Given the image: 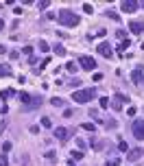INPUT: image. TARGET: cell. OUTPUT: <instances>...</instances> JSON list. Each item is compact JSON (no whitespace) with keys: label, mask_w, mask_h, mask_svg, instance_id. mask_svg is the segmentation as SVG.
Returning <instances> with one entry per match:
<instances>
[{"label":"cell","mask_w":144,"mask_h":166,"mask_svg":"<svg viewBox=\"0 0 144 166\" xmlns=\"http://www.w3.org/2000/svg\"><path fill=\"white\" fill-rule=\"evenodd\" d=\"M94 96H96V90L94 87H88V90H77V92L72 94V101L79 103V105H85V103L94 101Z\"/></svg>","instance_id":"6da1fadb"},{"label":"cell","mask_w":144,"mask_h":166,"mask_svg":"<svg viewBox=\"0 0 144 166\" xmlns=\"http://www.w3.org/2000/svg\"><path fill=\"white\" fill-rule=\"evenodd\" d=\"M59 22L63 24V26H79V15L74 13V11H70V9H61L59 11Z\"/></svg>","instance_id":"7a4b0ae2"},{"label":"cell","mask_w":144,"mask_h":166,"mask_svg":"<svg viewBox=\"0 0 144 166\" xmlns=\"http://www.w3.org/2000/svg\"><path fill=\"white\" fill-rule=\"evenodd\" d=\"M127 103H129V96L127 94H114V98L109 101V107H114L116 112H120Z\"/></svg>","instance_id":"3957f363"},{"label":"cell","mask_w":144,"mask_h":166,"mask_svg":"<svg viewBox=\"0 0 144 166\" xmlns=\"http://www.w3.org/2000/svg\"><path fill=\"white\" fill-rule=\"evenodd\" d=\"M131 131H133V138H136V140L144 142V120H133Z\"/></svg>","instance_id":"277c9868"},{"label":"cell","mask_w":144,"mask_h":166,"mask_svg":"<svg viewBox=\"0 0 144 166\" xmlns=\"http://www.w3.org/2000/svg\"><path fill=\"white\" fill-rule=\"evenodd\" d=\"M79 68H83V70H96L94 57H90V55H83V57H79Z\"/></svg>","instance_id":"5b68a950"},{"label":"cell","mask_w":144,"mask_h":166,"mask_svg":"<svg viewBox=\"0 0 144 166\" xmlns=\"http://www.w3.org/2000/svg\"><path fill=\"white\" fill-rule=\"evenodd\" d=\"M120 9L127 11V13H133V11L140 9V2H136V0H122V2H120Z\"/></svg>","instance_id":"8992f818"},{"label":"cell","mask_w":144,"mask_h":166,"mask_svg":"<svg viewBox=\"0 0 144 166\" xmlns=\"http://www.w3.org/2000/svg\"><path fill=\"white\" fill-rule=\"evenodd\" d=\"M70 136H72V131H70V129H66V127H57V129H55V138H57V140H61V142H66Z\"/></svg>","instance_id":"52a82bcc"},{"label":"cell","mask_w":144,"mask_h":166,"mask_svg":"<svg viewBox=\"0 0 144 166\" xmlns=\"http://www.w3.org/2000/svg\"><path fill=\"white\" fill-rule=\"evenodd\" d=\"M129 31H131V33H136V35L144 33V22H138V20H133V22L129 24Z\"/></svg>","instance_id":"ba28073f"},{"label":"cell","mask_w":144,"mask_h":166,"mask_svg":"<svg viewBox=\"0 0 144 166\" xmlns=\"http://www.w3.org/2000/svg\"><path fill=\"white\" fill-rule=\"evenodd\" d=\"M98 55H103V57H111V46L107 44V42H103V44H98Z\"/></svg>","instance_id":"9c48e42d"},{"label":"cell","mask_w":144,"mask_h":166,"mask_svg":"<svg viewBox=\"0 0 144 166\" xmlns=\"http://www.w3.org/2000/svg\"><path fill=\"white\" fill-rule=\"evenodd\" d=\"M142 79H144V68H136V70L131 72V81L138 85V83H142Z\"/></svg>","instance_id":"30bf717a"},{"label":"cell","mask_w":144,"mask_h":166,"mask_svg":"<svg viewBox=\"0 0 144 166\" xmlns=\"http://www.w3.org/2000/svg\"><path fill=\"white\" fill-rule=\"evenodd\" d=\"M42 103H44V98H42V96H33V98H31V103H29V105H24V109H37Z\"/></svg>","instance_id":"8fae6325"},{"label":"cell","mask_w":144,"mask_h":166,"mask_svg":"<svg viewBox=\"0 0 144 166\" xmlns=\"http://www.w3.org/2000/svg\"><path fill=\"white\" fill-rule=\"evenodd\" d=\"M140 158H142V149H129V151H127V160L136 162V160H140Z\"/></svg>","instance_id":"7c38bea8"},{"label":"cell","mask_w":144,"mask_h":166,"mask_svg":"<svg viewBox=\"0 0 144 166\" xmlns=\"http://www.w3.org/2000/svg\"><path fill=\"white\" fill-rule=\"evenodd\" d=\"M90 147H92L94 151H103V149H107V142H105V140H94V138H92V140H90Z\"/></svg>","instance_id":"4fadbf2b"},{"label":"cell","mask_w":144,"mask_h":166,"mask_svg":"<svg viewBox=\"0 0 144 166\" xmlns=\"http://www.w3.org/2000/svg\"><path fill=\"white\" fill-rule=\"evenodd\" d=\"M18 98H20V103H22V105H29L33 96H31L29 92H20V94H18Z\"/></svg>","instance_id":"5bb4252c"},{"label":"cell","mask_w":144,"mask_h":166,"mask_svg":"<svg viewBox=\"0 0 144 166\" xmlns=\"http://www.w3.org/2000/svg\"><path fill=\"white\" fill-rule=\"evenodd\" d=\"M11 96H15V90H11V87H7V90L0 92V98H2V101H7V98H11Z\"/></svg>","instance_id":"9a60e30c"},{"label":"cell","mask_w":144,"mask_h":166,"mask_svg":"<svg viewBox=\"0 0 144 166\" xmlns=\"http://www.w3.org/2000/svg\"><path fill=\"white\" fill-rule=\"evenodd\" d=\"M129 46H131V42H129V40H122L120 44H118V53H120V55H125V50H127Z\"/></svg>","instance_id":"2e32d148"},{"label":"cell","mask_w":144,"mask_h":166,"mask_svg":"<svg viewBox=\"0 0 144 166\" xmlns=\"http://www.w3.org/2000/svg\"><path fill=\"white\" fill-rule=\"evenodd\" d=\"M55 55H59V57H63V55H66V48H63L61 44H55Z\"/></svg>","instance_id":"e0dca14e"},{"label":"cell","mask_w":144,"mask_h":166,"mask_svg":"<svg viewBox=\"0 0 144 166\" xmlns=\"http://www.w3.org/2000/svg\"><path fill=\"white\" fill-rule=\"evenodd\" d=\"M9 75H11V68L9 66H0V79L2 77H9Z\"/></svg>","instance_id":"ac0fdd59"},{"label":"cell","mask_w":144,"mask_h":166,"mask_svg":"<svg viewBox=\"0 0 144 166\" xmlns=\"http://www.w3.org/2000/svg\"><path fill=\"white\" fill-rule=\"evenodd\" d=\"M66 70H68V72H77V70H79V66H77V64H72V61H68V64H66Z\"/></svg>","instance_id":"d6986e66"},{"label":"cell","mask_w":144,"mask_h":166,"mask_svg":"<svg viewBox=\"0 0 144 166\" xmlns=\"http://www.w3.org/2000/svg\"><path fill=\"white\" fill-rule=\"evenodd\" d=\"M118 151H122V153H127V151H129V144H127L125 140H120V142H118Z\"/></svg>","instance_id":"ffe728a7"},{"label":"cell","mask_w":144,"mask_h":166,"mask_svg":"<svg viewBox=\"0 0 144 166\" xmlns=\"http://www.w3.org/2000/svg\"><path fill=\"white\" fill-rule=\"evenodd\" d=\"M83 158V151H70V160H81Z\"/></svg>","instance_id":"44dd1931"},{"label":"cell","mask_w":144,"mask_h":166,"mask_svg":"<svg viewBox=\"0 0 144 166\" xmlns=\"http://www.w3.org/2000/svg\"><path fill=\"white\" fill-rule=\"evenodd\" d=\"M37 44H40V50H42V53H48V50H50V46H48V42L40 40V42H37Z\"/></svg>","instance_id":"7402d4cb"},{"label":"cell","mask_w":144,"mask_h":166,"mask_svg":"<svg viewBox=\"0 0 144 166\" xmlns=\"http://www.w3.org/2000/svg\"><path fill=\"white\" fill-rule=\"evenodd\" d=\"M105 15H107V18H111V20H116V22L120 20V15H118L116 11H105Z\"/></svg>","instance_id":"603a6c76"},{"label":"cell","mask_w":144,"mask_h":166,"mask_svg":"<svg viewBox=\"0 0 144 166\" xmlns=\"http://www.w3.org/2000/svg\"><path fill=\"white\" fill-rule=\"evenodd\" d=\"M50 105H52V107H61V105H63V101H61V98H55V96H52V98H50Z\"/></svg>","instance_id":"cb8c5ba5"},{"label":"cell","mask_w":144,"mask_h":166,"mask_svg":"<svg viewBox=\"0 0 144 166\" xmlns=\"http://www.w3.org/2000/svg\"><path fill=\"white\" fill-rule=\"evenodd\" d=\"M105 127H107V129H116V127H118V123H116V120H114V118H111V120H105Z\"/></svg>","instance_id":"d4e9b609"},{"label":"cell","mask_w":144,"mask_h":166,"mask_svg":"<svg viewBox=\"0 0 144 166\" xmlns=\"http://www.w3.org/2000/svg\"><path fill=\"white\" fill-rule=\"evenodd\" d=\"M42 127H46V129H50V127H52V120H50L48 116H44V118H42Z\"/></svg>","instance_id":"484cf974"},{"label":"cell","mask_w":144,"mask_h":166,"mask_svg":"<svg viewBox=\"0 0 144 166\" xmlns=\"http://www.w3.org/2000/svg\"><path fill=\"white\" fill-rule=\"evenodd\" d=\"M81 129H83V131H90V133H92V131H94V124H92V123H83V124H81Z\"/></svg>","instance_id":"4316f807"},{"label":"cell","mask_w":144,"mask_h":166,"mask_svg":"<svg viewBox=\"0 0 144 166\" xmlns=\"http://www.w3.org/2000/svg\"><path fill=\"white\" fill-rule=\"evenodd\" d=\"M46 160L55 162V160H57V153H55V151H46Z\"/></svg>","instance_id":"83f0119b"},{"label":"cell","mask_w":144,"mask_h":166,"mask_svg":"<svg viewBox=\"0 0 144 166\" xmlns=\"http://www.w3.org/2000/svg\"><path fill=\"white\" fill-rule=\"evenodd\" d=\"M83 11H85V13H90V15H92V11H94V7H92V4H90V2H85V4H83Z\"/></svg>","instance_id":"f1b7e54d"},{"label":"cell","mask_w":144,"mask_h":166,"mask_svg":"<svg viewBox=\"0 0 144 166\" xmlns=\"http://www.w3.org/2000/svg\"><path fill=\"white\" fill-rule=\"evenodd\" d=\"M74 114H77V112H74V109H70V107H68V109H63V116H66V118H72Z\"/></svg>","instance_id":"f546056e"},{"label":"cell","mask_w":144,"mask_h":166,"mask_svg":"<svg viewBox=\"0 0 144 166\" xmlns=\"http://www.w3.org/2000/svg\"><path fill=\"white\" fill-rule=\"evenodd\" d=\"M11 151V142H2V153H9Z\"/></svg>","instance_id":"4dcf8cb0"},{"label":"cell","mask_w":144,"mask_h":166,"mask_svg":"<svg viewBox=\"0 0 144 166\" xmlns=\"http://www.w3.org/2000/svg\"><path fill=\"white\" fill-rule=\"evenodd\" d=\"M37 7H40V9H48L50 2H48V0H42V2H37Z\"/></svg>","instance_id":"1f68e13d"},{"label":"cell","mask_w":144,"mask_h":166,"mask_svg":"<svg viewBox=\"0 0 144 166\" xmlns=\"http://www.w3.org/2000/svg\"><path fill=\"white\" fill-rule=\"evenodd\" d=\"M116 37H120V40H127V35H125V31H122V29H118V31H116Z\"/></svg>","instance_id":"d6a6232c"},{"label":"cell","mask_w":144,"mask_h":166,"mask_svg":"<svg viewBox=\"0 0 144 166\" xmlns=\"http://www.w3.org/2000/svg\"><path fill=\"white\" fill-rule=\"evenodd\" d=\"M24 55H29V57H33V46H24Z\"/></svg>","instance_id":"836d02e7"},{"label":"cell","mask_w":144,"mask_h":166,"mask_svg":"<svg viewBox=\"0 0 144 166\" xmlns=\"http://www.w3.org/2000/svg\"><path fill=\"white\" fill-rule=\"evenodd\" d=\"M100 107H109V98H107V96L100 98Z\"/></svg>","instance_id":"e575fe53"},{"label":"cell","mask_w":144,"mask_h":166,"mask_svg":"<svg viewBox=\"0 0 144 166\" xmlns=\"http://www.w3.org/2000/svg\"><path fill=\"white\" fill-rule=\"evenodd\" d=\"M136 114H138L136 107H129V109H127V116H136Z\"/></svg>","instance_id":"d590c367"},{"label":"cell","mask_w":144,"mask_h":166,"mask_svg":"<svg viewBox=\"0 0 144 166\" xmlns=\"http://www.w3.org/2000/svg\"><path fill=\"white\" fill-rule=\"evenodd\" d=\"M105 166H120V160H109Z\"/></svg>","instance_id":"8d00e7d4"},{"label":"cell","mask_w":144,"mask_h":166,"mask_svg":"<svg viewBox=\"0 0 144 166\" xmlns=\"http://www.w3.org/2000/svg\"><path fill=\"white\" fill-rule=\"evenodd\" d=\"M0 166H9V160H7V158H4V155H2V158H0Z\"/></svg>","instance_id":"74e56055"},{"label":"cell","mask_w":144,"mask_h":166,"mask_svg":"<svg viewBox=\"0 0 144 166\" xmlns=\"http://www.w3.org/2000/svg\"><path fill=\"white\" fill-rule=\"evenodd\" d=\"M4 129H7V123H4V120H0V136H2V131H4Z\"/></svg>","instance_id":"f35d334b"},{"label":"cell","mask_w":144,"mask_h":166,"mask_svg":"<svg viewBox=\"0 0 144 166\" xmlns=\"http://www.w3.org/2000/svg\"><path fill=\"white\" fill-rule=\"evenodd\" d=\"M4 53H7V46H4V44H0V55H4Z\"/></svg>","instance_id":"ab89813d"},{"label":"cell","mask_w":144,"mask_h":166,"mask_svg":"<svg viewBox=\"0 0 144 166\" xmlns=\"http://www.w3.org/2000/svg\"><path fill=\"white\" fill-rule=\"evenodd\" d=\"M2 26H4V22H2V20H0V29H2Z\"/></svg>","instance_id":"60d3db41"}]
</instances>
